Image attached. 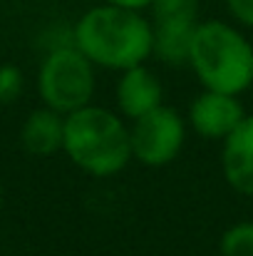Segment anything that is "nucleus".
Masks as SVG:
<instances>
[{
  "instance_id": "f03ea898",
  "label": "nucleus",
  "mask_w": 253,
  "mask_h": 256,
  "mask_svg": "<svg viewBox=\"0 0 253 256\" xmlns=\"http://www.w3.org/2000/svg\"><path fill=\"white\" fill-rule=\"evenodd\" d=\"M62 154L87 176H117L134 162L129 122L117 110L97 102L75 110L65 114Z\"/></svg>"
},
{
  "instance_id": "f8f14e48",
  "label": "nucleus",
  "mask_w": 253,
  "mask_h": 256,
  "mask_svg": "<svg viewBox=\"0 0 253 256\" xmlns=\"http://www.w3.org/2000/svg\"><path fill=\"white\" fill-rule=\"evenodd\" d=\"M25 90V75L17 65L2 62L0 65V104H12L20 100Z\"/></svg>"
},
{
  "instance_id": "f257e3e1",
  "label": "nucleus",
  "mask_w": 253,
  "mask_h": 256,
  "mask_svg": "<svg viewBox=\"0 0 253 256\" xmlns=\"http://www.w3.org/2000/svg\"><path fill=\"white\" fill-rule=\"evenodd\" d=\"M75 48L97 68L124 72L152 60V20L144 10L99 2L87 8L72 25Z\"/></svg>"
},
{
  "instance_id": "1a4fd4ad",
  "label": "nucleus",
  "mask_w": 253,
  "mask_h": 256,
  "mask_svg": "<svg viewBox=\"0 0 253 256\" xmlns=\"http://www.w3.org/2000/svg\"><path fill=\"white\" fill-rule=\"evenodd\" d=\"M65 142V114L40 104L27 112L20 127V144L30 157H55L62 152Z\"/></svg>"
},
{
  "instance_id": "423d86ee",
  "label": "nucleus",
  "mask_w": 253,
  "mask_h": 256,
  "mask_svg": "<svg viewBox=\"0 0 253 256\" xmlns=\"http://www.w3.org/2000/svg\"><path fill=\"white\" fill-rule=\"evenodd\" d=\"M246 107L239 94H226L216 90H201L186 107L189 130L206 142H224L246 117Z\"/></svg>"
},
{
  "instance_id": "ddd939ff",
  "label": "nucleus",
  "mask_w": 253,
  "mask_h": 256,
  "mask_svg": "<svg viewBox=\"0 0 253 256\" xmlns=\"http://www.w3.org/2000/svg\"><path fill=\"white\" fill-rule=\"evenodd\" d=\"M231 22L253 32V0H224Z\"/></svg>"
},
{
  "instance_id": "0eeeda50",
  "label": "nucleus",
  "mask_w": 253,
  "mask_h": 256,
  "mask_svg": "<svg viewBox=\"0 0 253 256\" xmlns=\"http://www.w3.org/2000/svg\"><path fill=\"white\" fill-rule=\"evenodd\" d=\"M159 104H164V85H162L159 75L149 68V62L129 68L117 75L114 110L127 122H134L137 117L157 110Z\"/></svg>"
},
{
  "instance_id": "9b49d317",
  "label": "nucleus",
  "mask_w": 253,
  "mask_h": 256,
  "mask_svg": "<svg viewBox=\"0 0 253 256\" xmlns=\"http://www.w3.org/2000/svg\"><path fill=\"white\" fill-rule=\"evenodd\" d=\"M221 256H253V219L236 222L224 229L219 239Z\"/></svg>"
},
{
  "instance_id": "20e7f679",
  "label": "nucleus",
  "mask_w": 253,
  "mask_h": 256,
  "mask_svg": "<svg viewBox=\"0 0 253 256\" xmlns=\"http://www.w3.org/2000/svg\"><path fill=\"white\" fill-rule=\"evenodd\" d=\"M35 85L45 107L60 114H70L94 102L97 68L75 45L47 50L40 60Z\"/></svg>"
},
{
  "instance_id": "6e6552de",
  "label": "nucleus",
  "mask_w": 253,
  "mask_h": 256,
  "mask_svg": "<svg viewBox=\"0 0 253 256\" xmlns=\"http://www.w3.org/2000/svg\"><path fill=\"white\" fill-rule=\"evenodd\" d=\"M221 174L231 192L253 199V114L221 142Z\"/></svg>"
},
{
  "instance_id": "9d476101",
  "label": "nucleus",
  "mask_w": 253,
  "mask_h": 256,
  "mask_svg": "<svg viewBox=\"0 0 253 256\" xmlns=\"http://www.w3.org/2000/svg\"><path fill=\"white\" fill-rule=\"evenodd\" d=\"M152 20V58L169 68H184L189 62L191 40L199 18H149Z\"/></svg>"
},
{
  "instance_id": "4468645a",
  "label": "nucleus",
  "mask_w": 253,
  "mask_h": 256,
  "mask_svg": "<svg viewBox=\"0 0 253 256\" xmlns=\"http://www.w3.org/2000/svg\"><path fill=\"white\" fill-rule=\"evenodd\" d=\"M102 2H112V5H119V8H132V10H149L154 0H102Z\"/></svg>"
},
{
  "instance_id": "2eb2a0df",
  "label": "nucleus",
  "mask_w": 253,
  "mask_h": 256,
  "mask_svg": "<svg viewBox=\"0 0 253 256\" xmlns=\"http://www.w3.org/2000/svg\"><path fill=\"white\" fill-rule=\"evenodd\" d=\"M0 206H2V184H0Z\"/></svg>"
},
{
  "instance_id": "39448f33",
  "label": "nucleus",
  "mask_w": 253,
  "mask_h": 256,
  "mask_svg": "<svg viewBox=\"0 0 253 256\" xmlns=\"http://www.w3.org/2000/svg\"><path fill=\"white\" fill-rule=\"evenodd\" d=\"M186 134H189L186 117L176 107H169L164 102L157 110L129 122L132 160L152 170L167 167L174 160H179L186 144Z\"/></svg>"
},
{
  "instance_id": "7ed1b4c3",
  "label": "nucleus",
  "mask_w": 253,
  "mask_h": 256,
  "mask_svg": "<svg viewBox=\"0 0 253 256\" xmlns=\"http://www.w3.org/2000/svg\"><path fill=\"white\" fill-rule=\"evenodd\" d=\"M201 90L244 94L253 87V40L229 20H201L196 25L189 62Z\"/></svg>"
}]
</instances>
